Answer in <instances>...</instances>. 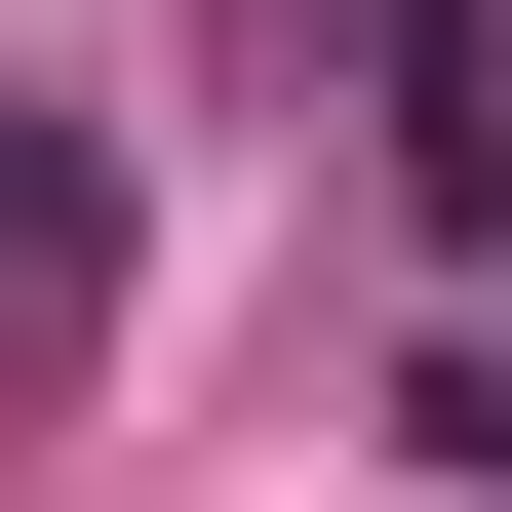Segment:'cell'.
<instances>
[{"label": "cell", "instance_id": "cell-1", "mask_svg": "<svg viewBox=\"0 0 512 512\" xmlns=\"http://www.w3.org/2000/svg\"><path fill=\"white\" fill-rule=\"evenodd\" d=\"M79 355H119V158L0 119V394H79Z\"/></svg>", "mask_w": 512, "mask_h": 512}, {"label": "cell", "instance_id": "cell-2", "mask_svg": "<svg viewBox=\"0 0 512 512\" xmlns=\"http://www.w3.org/2000/svg\"><path fill=\"white\" fill-rule=\"evenodd\" d=\"M394 197H434V276H512V0H394Z\"/></svg>", "mask_w": 512, "mask_h": 512}, {"label": "cell", "instance_id": "cell-3", "mask_svg": "<svg viewBox=\"0 0 512 512\" xmlns=\"http://www.w3.org/2000/svg\"><path fill=\"white\" fill-rule=\"evenodd\" d=\"M394 434H434V473L512 512V276H434V316H394Z\"/></svg>", "mask_w": 512, "mask_h": 512}]
</instances>
